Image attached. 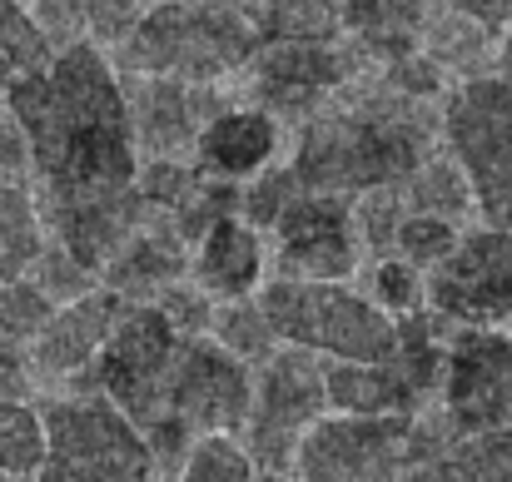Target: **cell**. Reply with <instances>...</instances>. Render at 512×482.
<instances>
[{"label":"cell","mask_w":512,"mask_h":482,"mask_svg":"<svg viewBox=\"0 0 512 482\" xmlns=\"http://www.w3.org/2000/svg\"><path fill=\"white\" fill-rule=\"evenodd\" d=\"M0 105L15 115L30 145L40 194H95L135 184L140 150L125 110V80L90 40H75L40 70L15 75Z\"/></svg>","instance_id":"1"},{"label":"cell","mask_w":512,"mask_h":482,"mask_svg":"<svg viewBox=\"0 0 512 482\" xmlns=\"http://www.w3.org/2000/svg\"><path fill=\"white\" fill-rule=\"evenodd\" d=\"M438 120L428 105L403 95H373L343 110H314L294 145V179L299 189L319 194H368L403 184L428 155H438Z\"/></svg>","instance_id":"2"},{"label":"cell","mask_w":512,"mask_h":482,"mask_svg":"<svg viewBox=\"0 0 512 482\" xmlns=\"http://www.w3.org/2000/svg\"><path fill=\"white\" fill-rule=\"evenodd\" d=\"M254 50L259 35L229 0H150L120 40L130 75H170L184 85L239 75Z\"/></svg>","instance_id":"3"},{"label":"cell","mask_w":512,"mask_h":482,"mask_svg":"<svg viewBox=\"0 0 512 482\" xmlns=\"http://www.w3.org/2000/svg\"><path fill=\"white\" fill-rule=\"evenodd\" d=\"M254 299L279 343L309 348L334 363H383L398 338L393 319L348 284L274 279V284H259Z\"/></svg>","instance_id":"4"},{"label":"cell","mask_w":512,"mask_h":482,"mask_svg":"<svg viewBox=\"0 0 512 482\" xmlns=\"http://www.w3.org/2000/svg\"><path fill=\"white\" fill-rule=\"evenodd\" d=\"M249 398H254L249 363H239L234 353H224L209 333L184 338L179 353H174L170 383H165L160 428L145 438L150 453H155V463L179 468V458L189 453V443L204 438V433H244Z\"/></svg>","instance_id":"5"},{"label":"cell","mask_w":512,"mask_h":482,"mask_svg":"<svg viewBox=\"0 0 512 482\" xmlns=\"http://www.w3.org/2000/svg\"><path fill=\"white\" fill-rule=\"evenodd\" d=\"M45 458L35 482H155L145 433L95 393H70L40 408Z\"/></svg>","instance_id":"6"},{"label":"cell","mask_w":512,"mask_h":482,"mask_svg":"<svg viewBox=\"0 0 512 482\" xmlns=\"http://www.w3.org/2000/svg\"><path fill=\"white\" fill-rule=\"evenodd\" d=\"M438 130L468 179L483 224L512 234V85L503 75H473L453 85L443 95Z\"/></svg>","instance_id":"7"},{"label":"cell","mask_w":512,"mask_h":482,"mask_svg":"<svg viewBox=\"0 0 512 482\" xmlns=\"http://www.w3.org/2000/svg\"><path fill=\"white\" fill-rule=\"evenodd\" d=\"M179 343H184V333H174L155 304H125L110 338L100 343V353L70 383H75V393H95L110 408H120L150 438L165 413V383H170Z\"/></svg>","instance_id":"8"},{"label":"cell","mask_w":512,"mask_h":482,"mask_svg":"<svg viewBox=\"0 0 512 482\" xmlns=\"http://www.w3.org/2000/svg\"><path fill=\"white\" fill-rule=\"evenodd\" d=\"M324 413H329L324 358L309 348L279 343L254 373V398H249V418H244V448H249L254 468L289 473L299 438Z\"/></svg>","instance_id":"9"},{"label":"cell","mask_w":512,"mask_h":482,"mask_svg":"<svg viewBox=\"0 0 512 482\" xmlns=\"http://www.w3.org/2000/svg\"><path fill=\"white\" fill-rule=\"evenodd\" d=\"M423 304L448 328H503L512 319V234L473 229L423 274Z\"/></svg>","instance_id":"10"},{"label":"cell","mask_w":512,"mask_h":482,"mask_svg":"<svg viewBox=\"0 0 512 482\" xmlns=\"http://www.w3.org/2000/svg\"><path fill=\"white\" fill-rule=\"evenodd\" d=\"M413 418L324 413L294 448V482H403V443Z\"/></svg>","instance_id":"11"},{"label":"cell","mask_w":512,"mask_h":482,"mask_svg":"<svg viewBox=\"0 0 512 482\" xmlns=\"http://www.w3.org/2000/svg\"><path fill=\"white\" fill-rule=\"evenodd\" d=\"M443 423L453 438L512 418V343L503 328H453L443 343Z\"/></svg>","instance_id":"12"},{"label":"cell","mask_w":512,"mask_h":482,"mask_svg":"<svg viewBox=\"0 0 512 482\" xmlns=\"http://www.w3.org/2000/svg\"><path fill=\"white\" fill-rule=\"evenodd\" d=\"M269 234H274V254H279V279L348 284L358 269L363 244L353 234V209L343 194L299 189Z\"/></svg>","instance_id":"13"},{"label":"cell","mask_w":512,"mask_h":482,"mask_svg":"<svg viewBox=\"0 0 512 482\" xmlns=\"http://www.w3.org/2000/svg\"><path fill=\"white\" fill-rule=\"evenodd\" d=\"M249 105L274 120H309L343 80L348 55L339 40H264L249 55Z\"/></svg>","instance_id":"14"},{"label":"cell","mask_w":512,"mask_h":482,"mask_svg":"<svg viewBox=\"0 0 512 482\" xmlns=\"http://www.w3.org/2000/svg\"><path fill=\"white\" fill-rule=\"evenodd\" d=\"M45 239L60 244L75 264H85L90 274L105 269V259L135 234L145 229V199L135 194V184L125 189H95V194H35Z\"/></svg>","instance_id":"15"},{"label":"cell","mask_w":512,"mask_h":482,"mask_svg":"<svg viewBox=\"0 0 512 482\" xmlns=\"http://www.w3.org/2000/svg\"><path fill=\"white\" fill-rule=\"evenodd\" d=\"M125 110H130L140 155H184L194 145V135L204 130V120H214L224 105H219L214 85H184L170 75H135L125 90Z\"/></svg>","instance_id":"16"},{"label":"cell","mask_w":512,"mask_h":482,"mask_svg":"<svg viewBox=\"0 0 512 482\" xmlns=\"http://www.w3.org/2000/svg\"><path fill=\"white\" fill-rule=\"evenodd\" d=\"M279 155V120L259 105H224L189 145V160L204 179L244 184Z\"/></svg>","instance_id":"17"},{"label":"cell","mask_w":512,"mask_h":482,"mask_svg":"<svg viewBox=\"0 0 512 482\" xmlns=\"http://www.w3.org/2000/svg\"><path fill=\"white\" fill-rule=\"evenodd\" d=\"M120 309H125V299L110 294V289H90L85 299L60 304V309L50 314V323L35 333L30 363H35L45 378H75V373L100 353V343L110 338Z\"/></svg>","instance_id":"18"},{"label":"cell","mask_w":512,"mask_h":482,"mask_svg":"<svg viewBox=\"0 0 512 482\" xmlns=\"http://www.w3.org/2000/svg\"><path fill=\"white\" fill-rule=\"evenodd\" d=\"M324 393L329 413H363V418H413L423 413L428 393L413 383V373L388 353L383 363H324Z\"/></svg>","instance_id":"19"},{"label":"cell","mask_w":512,"mask_h":482,"mask_svg":"<svg viewBox=\"0 0 512 482\" xmlns=\"http://www.w3.org/2000/svg\"><path fill=\"white\" fill-rule=\"evenodd\" d=\"M189 279H194L214 304L259 294V284H264V234L249 229L239 214H234V219H219V224L194 244Z\"/></svg>","instance_id":"20"},{"label":"cell","mask_w":512,"mask_h":482,"mask_svg":"<svg viewBox=\"0 0 512 482\" xmlns=\"http://www.w3.org/2000/svg\"><path fill=\"white\" fill-rule=\"evenodd\" d=\"M189 274V254L170 229H135L100 269V289L120 294L125 304H155V294H165Z\"/></svg>","instance_id":"21"},{"label":"cell","mask_w":512,"mask_h":482,"mask_svg":"<svg viewBox=\"0 0 512 482\" xmlns=\"http://www.w3.org/2000/svg\"><path fill=\"white\" fill-rule=\"evenodd\" d=\"M339 35L353 40L358 55L393 65L423 50V5L408 0H339Z\"/></svg>","instance_id":"22"},{"label":"cell","mask_w":512,"mask_h":482,"mask_svg":"<svg viewBox=\"0 0 512 482\" xmlns=\"http://www.w3.org/2000/svg\"><path fill=\"white\" fill-rule=\"evenodd\" d=\"M398 194H403V209H408V214H438V219H453V224L473 209V194H468L463 169H458L453 155H443V150L418 164V169L398 184Z\"/></svg>","instance_id":"23"},{"label":"cell","mask_w":512,"mask_h":482,"mask_svg":"<svg viewBox=\"0 0 512 482\" xmlns=\"http://www.w3.org/2000/svg\"><path fill=\"white\" fill-rule=\"evenodd\" d=\"M249 25L264 40H339V0H254Z\"/></svg>","instance_id":"24"},{"label":"cell","mask_w":512,"mask_h":482,"mask_svg":"<svg viewBox=\"0 0 512 482\" xmlns=\"http://www.w3.org/2000/svg\"><path fill=\"white\" fill-rule=\"evenodd\" d=\"M40 249H45V224L35 194H25L20 184H0V284L20 279Z\"/></svg>","instance_id":"25"},{"label":"cell","mask_w":512,"mask_h":482,"mask_svg":"<svg viewBox=\"0 0 512 482\" xmlns=\"http://www.w3.org/2000/svg\"><path fill=\"white\" fill-rule=\"evenodd\" d=\"M209 338H214L224 353H234L239 363H264V358L279 348V338H274V328H269V319H264V309H259L254 294H249V299L214 304Z\"/></svg>","instance_id":"26"},{"label":"cell","mask_w":512,"mask_h":482,"mask_svg":"<svg viewBox=\"0 0 512 482\" xmlns=\"http://www.w3.org/2000/svg\"><path fill=\"white\" fill-rule=\"evenodd\" d=\"M45 458V423L40 408H30L25 398H0V473L5 478H35Z\"/></svg>","instance_id":"27"},{"label":"cell","mask_w":512,"mask_h":482,"mask_svg":"<svg viewBox=\"0 0 512 482\" xmlns=\"http://www.w3.org/2000/svg\"><path fill=\"white\" fill-rule=\"evenodd\" d=\"M443 468L463 482H512V423L453 438L443 453Z\"/></svg>","instance_id":"28"},{"label":"cell","mask_w":512,"mask_h":482,"mask_svg":"<svg viewBox=\"0 0 512 482\" xmlns=\"http://www.w3.org/2000/svg\"><path fill=\"white\" fill-rule=\"evenodd\" d=\"M254 458L234 433H204L179 458V482H249Z\"/></svg>","instance_id":"29"},{"label":"cell","mask_w":512,"mask_h":482,"mask_svg":"<svg viewBox=\"0 0 512 482\" xmlns=\"http://www.w3.org/2000/svg\"><path fill=\"white\" fill-rule=\"evenodd\" d=\"M239 214V184H229V179H199L194 189H189V199L170 209V234L189 249V244H199L219 219H234Z\"/></svg>","instance_id":"30"},{"label":"cell","mask_w":512,"mask_h":482,"mask_svg":"<svg viewBox=\"0 0 512 482\" xmlns=\"http://www.w3.org/2000/svg\"><path fill=\"white\" fill-rule=\"evenodd\" d=\"M199 179H204V174L194 169V160H184V155H145V160L135 164V194L145 199L150 214L179 209Z\"/></svg>","instance_id":"31"},{"label":"cell","mask_w":512,"mask_h":482,"mask_svg":"<svg viewBox=\"0 0 512 482\" xmlns=\"http://www.w3.org/2000/svg\"><path fill=\"white\" fill-rule=\"evenodd\" d=\"M294 194H299L294 169H289V164H264L254 179H244V184H239V219H244L249 229L269 234V229H274V219L289 209V199H294Z\"/></svg>","instance_id":"32"},{"label":"cell","mask_w":512,"mask_h":482,"mask_svg":"<svg viewBox=\"0 0 512 482\" xmlns=\"http://www.w3.org/2000/svg\"><path fill=\"white\" fill-rule=\"evenodd\" d=\"M458 234H463V229H458L453 219H438V214H403L388 254H398L403 264H413V269L428 274V269L458 244Z\"/></svg>","instance_id":"33"},{"label":"cell","mask_w":512,"mask_h":482,"mask_svg":"<svg viewBox=\"0 0 512 482\" xmlns=\"http://www.w3.org/2000/svg\"><path fill=\"white\" fill-rule=\"evenodd\" d=\"M25 279L60 309V304H75V299H85L90 289H100V274H90L85 264H75L60 244H50L45 239V249L35 254V264L25 269Z\"/></svg>","instance_id":"34"},{"label":"cell","mask_w":512,"mask_h":482,"mask_svg":"<svg viewBox=\"0 0 512 482\" xmlns=\"http://www.w3.org/2000/svg\"><path fill=\"white\" fill-rule=\"evenodd\" d=\"M55 304L20 274V279H5L0 284V343H15V348H30L35 333L50 323Z\"/></svg>","instance_id":"35"},{"label":"cell","mask_w":512,"mask_h":482,"mask_svg":"<svg viewBox=\"0 0 512 482\" xmlns=\"http://www.w3.org/2000/svg\"><path fill=\"white\" fill-rule=\"evenodd\" d=\"M348 209H353V234H358V244L378 249V259H383V254L393 249L398 219L408 214V209H403L398 184H393V189H368V194H353V199H348Z\"/></svg>","instance_id":"36"},{"label":"cell","mask_w":512,"mask_h":482,"mask_svg":"<svg viewBox=\"0 0 512 482\" xmlns=\"http://www.w3.org/2000/svg\"><path fill=\"white\" fill-rule=\"evenodd\" d=\"M368 299L388 314V319H403V314H418L423 309V269L403 264L398 254H383L373 264V279H368Z\"/></svg>","instance_id":"37"},{"label":"cell","mask_w":512,"mask_h":482,"mask_svg":"<svg viewBox=\"0 0 512 482\" xmlns=\"http://www.w3.org/2000/svg\"><path fill=\"white\" fill-rule=\"evenodd\" d=\"M0 55L15 65V75H25V70H40L55 50L45 45V35L35 30V20H30V10L20 5V0H0Z\"/></svg>","instance_id":"38"},{"label":"cell","mask_w":512,"mask_h":482,"mask_svg":"<svg viewBox=\"0 0 512 482\" xmlns=\"http://www.w3.org/2000/svg\"><path fill=\"white\" fill-rule=\"evenodd\" d=\"M383 80H388V90H393V95L418 100V105H433V100H443V95H448V65H443V60H433L428 50H413V55H403V60L383 65Z\"/></svg>","instance_id":"39"},{"label":"cell","mask_w":512,"mask_h":482,"mask_svg":"<svg viewBox=\"0 0 512 482\" xmlns=\"http://www.w3.org/2000/svg\"><path fill=\"white\" fill-rule=\"evenodd\" d=\"M155 309H160V314L170 319L174 333H184V338L209 333V319H214V299H209L194 279H179L165 294H155Z\"/></svg>","instance_id":"40"},{"label":"cell","mask_w":512,"mask_h":482,"mask_svg":"<svg viewBox=\"0 0 512 482\" xmlns=\"http://www.w3.org/2000/svg\"><path fill=\"white\" fill-rule=\"evenodd\" d=\"M25 10H30V20H35V30L45 35L50 50H65V45H75V40L90 35L85 0H30Z\"/></svg>","instance_id":"41"},{"label":"cell","mask_w":512,"mask_h":482,"mask_svg":"<svg viewBox=\"0 0 512 482\" xmlns=\"http://www.w3.org/2000/svg\"><path fill=\"white\" fill-rule=\"evenodd\" d=\"M145 0H85V20H90V35L105 40V45H120L130 35V25L140 20Z\"/></svg>","instance_id":"42"},{"label":"cell","mask_w":512,"mask_h":482,"mask_svg":"<svg viewBox=\"0 0 512 482\" xmlns=\"http://www.w3.org/2000/svg\"><path fill=\"white\" fill-rule=\"evenodd\" d=\"M458 20H468L473 30H483L488 40H498L512 20V0H448Z\"/></svg>","instance_id":"43"},{"label":"cell","mask_w":512,"mask_h":482,"mask_svg":"<svg viewBox=\"0 0 512 482\" xmlns=\"http://www.w3.org/2000/svg\"><path fill=\"white\" fill-rule=\"evenodd\" d=\"M30 393V358L15 343H0V398H25Z\"/></svg>","instance_id":"44"},{"label":"cell","mask_w":512,"mask_h":482,"mask_svg":"<svg viewBox=\"0 0 512 482\" xmlns=\"http://www.w3.org/2000/svg\"><path fill=\"white\" fill-rule=\"evenodd\" d=\"M25 164H30V145H25L15 115L0 105V174H20Z\"/></svg>","instance_id":"45"},{"label":"cell","mask_w":512,"mask_h":482,"mask_svg":"<svg viewBox=\"0 0 512 482\" xmlns=\"http://www.w3.org/2000/svg\"><path fill=\"white\" fill-rule=\"evenodd\" d=\"M503 80L512 85V20H508V30H503Z\"/></svg>","instance_id":"46"},{"label":"cell","mask_w":512,"mask_h":482,"mask_svg":"<svg viewBox=\"0 0 512 482\" xmlns=\"http://www.w3.org/2000/svg\"><path fill=\"white\" fill-rule=\"evenodd\" d=\"M249 482H294V473H269V468H254Z\"/></svg>","instance_id":"47"},{"label":"cell","mask_w":512,"mask_h":482,"mask_svg":"<svg viewBox=\"0 0 512 482\" xmlns=\"http://www.w3.org/2000/svg\"><path fill=\"white\" fill-rule=\"evenodd\" d=\"M10 80H15V65L0 55V100H5V90H10Z\"/></svg>","instance_id":"48"},{"label":"cell","mask_w":512,"mask_h":482,"mask_svg":"<svg viewBox=\"0 0 512 482\" xmlns=\"http://www.w3.org/2000/svg\"><path fill=\"white\" fill-rule=\"evenodd\" d=\"M503 338H508V343H512V319H508V323H503Z\"/></svg>","instance_id":"49"},{"label":"cell","mask_w":512,"mask_h":482,"mask_svg":"<svg viewBox=\"0 0 512 482\" xmlns=\"http://www.w3.org/2000/svg\"><path fill=\"white\" fill-rule=\"evenodd\" d=\"M408 5H438V0H408Z\"/></svg>","instance_id":"50"},{"label":"cell","mask_w":512,"mask_h":482,"mask_svg":"<svg viewBox=\"0 0 512 482\" xmlns=\"http://www.w3.org/2000/svg\"><path fill=\"white\" fill-rule=\"evenodd\" d=\"M0 482H20V478H5V473H0Z\"/></svg>","instance_id":"51"}]
</instances>
